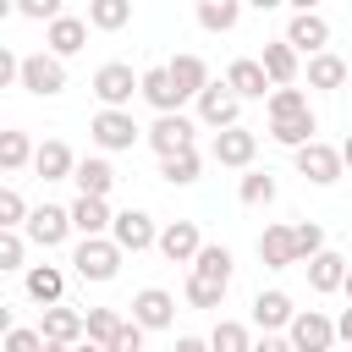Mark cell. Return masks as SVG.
I'll use <instances>...</instances> for the list:
<instances>
[{
	"mask_svg": "<svg viewBox=\"0 0 352 352\" xmlns=\"http://www.w3.org/2000/svg\"><path fill=\"white\" fill-rule=\"evenodd\" d=\"M132 94H143V72H132L126 60H104V66L94 72V99H99V104L126 110Z\"/></svg>",
	"mask_w": 352,
	"mask_h": 352,
	"instance_id": "1",
	"label": "cell"
},
{
	"mask_svg": "<svg viewBox=\"0 0 352 352\" xmlns=\"http://www.w3.org/2000/svg\"><path fill=\"white\" fill-rule=\"evenodd\" d=\"M121 242L116 236H82L77 242V253H72V264H77V275L82 280H116V270H121Z\"/></svg>",
	"mask_w": 352,
	"mask_h": 352,
	"instance_id": "2",
	"label": "cell"
},
{
	"mask_svg": "<svg viewBox=\"0 0 352 352\" xmlns=\"http://www.w3.org/2000/svg\"><path fill=\"white\" fill-rule=\"evenodd\" d=\"M88 138H94L104 154H121V148H132V143L143 138V126L132 121V110H110V104H99V116L88 121Z\"/></svg>",
	"mask_w": 352,
	"mask_h": 352,
	"instance_id": "3",
	"label": "cell"
},
{
	"mask_svg": "<svg viewBox=\"0 0 352 352\" xmlns=\"http://www.w3.org/2000/svg\"><path fill=\"white\" fill-rule=\"evenodd\" d=\"M22 88L38 94V99H55L66 88V60L55 50H38V55H22Z\"/></svg>",
	"mask_w": 352,
	"mask_h": 352,
	"instance_id": "4",
	"label": "cell"
},
{
	"mask_svg": "<svg viewBox=\"0 0 352 352\" xmlns=\"http://www.w3.org/2000/svg\"><path fill=\"white\" fill-rule=\"evenodd\" d=\"M297 154V176L302 182H314V187H330V182H341V170H346V160H341V148H330V143H302V148H292Z\"/></svg>",
	"mask_w": 352,
	"mask_h": 352,
	"instance_id": "5",
	"label": "cell"
},
{
	"mask_svg": "<svg viewBox=\"0 0 352 352\" xmlns=\"http://www.w3.org/2000/svg\"><path fill=\"white\" fill-rule=\"evenodd\" d=\"M286 336H292V346L297 352H330L341 336H336V319H324L319 308H297V319L286 324Z\"/></svg>",
	"mask_w": 352,
	"mask_h": 352,
	"instance_id": "6",
	"label": "cell"
},
{
	"mask_svg": "<svg viewBox=\"0 0 352 352\" xmlns=\"http://www.w3.org/2000/svg\"><path fill=\"white\" fill-rule=\"evenodd\" d=\"M192 132H198V121L192 116H182V110H165L143 138H148V148L165 160V154H182V148H192Z\"/></svg>",
	"mask_w": 352,
	"mask_h": 352,
	"instance_id": "7",
	"label": "cell"
},
{
	"mask_svg": "<svg viewBox=\"0 0 352 352\" xmlns=\"http://www.w3.org/2000/svg\"><path fill=\"white\" fill-rule=\"evenodd\" d=\"M209 154H214V165L248 170V165H253V154H258V132H248L242 121H236V126H220V132H214V143H209Z\"/></svg>",
	"mask_w": 352,
	"mask_h": 352,
	"instance_id": "8",
	"label": "cell"
},
{
	"mask_svg": "<svg viewBox=\"0 0 352 352\" xmlns=\"http://www.w3.org/2000/svg\"><path fill=\"white\" fill-rule=\"evenodd\" d=\"M236 116H242V94L231 88V82H209L204 94H198V121L204 126H236Z\"/></svg>",
	"mask_w": 352,
	"mask_h": 352,
	"instance_id": "9",
	"label": "cell"
},
{
	"mask_svg": "<svg viewBox=\"0 0 352 352\" xmlns=\"http://www.w3.org/2000/svg\"><path fill=\"white\" fill-rule=\"evenodd\" d=\"M28 242H38V248H60L66 242V231H77L72 226V209H60V204H38L33 214H28Z\"/></svg>",
	"mask_w": 352,
	"mask_h": 352,
	"instance_id": "10",
	"label": "cell"
},
{
	"mask_svg": "<svg viewBox=\"0 0 352 352\" xmlns=\"http://www.w3.org/2000/svg\"><path fill=\"white\" fill-rule=\"evenodd\" d=\"M132 319H138L143 330H165V324L176 319V297H170L165 286H143V292L132 297Z\"/></svg>",
	"mask_w": 352,
	"mask_h": 352,
	"instance_id": "11",
	"label": "cell"
},
{
	"mask_svg": "<svg viewBox=\"0 0 352 352\" xmlns=\"http://www.w3.org/2000/svg\"><path fill=\"white\" fill-rule=\"evenodd\" d=\"M110 236H116L126 253H143V248H154V242H160V231H154V220H148L143 209H121V214H116V226H110Z\"/></svg>",
	"mask_w": 352,
	"mask_h": 352,
	"instance_id": "12",
	"label": "cell"
},
{
	"mask_svg": "<svg viewBox=\"0 0 352 352\" xmlns=\"http://www.w3.org/2000/svg\"><path fill=\"white\" fill-rule=\"evenodd\" d=\"M170 264H192L198 258V248H204V236H198V226L192 220H170L165 231H160V242H154Z\"/></svg>",
	"mask_w": 352,
	"mask_h": 352,
	"instance_id": "13",
	"label": "cell"
},
{
	"mask_svg": "<svg viewBox=\"0 0 352 352\" xmlns=\"http://www.w3.org/2000/svg\"><path fill=\"white\" fill-rule=\"evenodd\" d=\"M286 44H297L302 55H319V50L330 44V22H324L319 11H297V16L286 22Z\"/></svg>",
	"mask_w": 352,
	"mask_h": 352,
	"instance_id": "14",
	"label": "cell"
},
{
	"mask_svg": "<svg viewBox=\"0 0 352 352\" xmlns=\"http://www.w3.org/2000/svg\"><path fill=\"white\" fill-rule=\"evenodd\" d=\"M50 341H88V314H77V308H60V302H50L44 308V324H38Z\"/></svg>",
	"mask_w": 352,
	"mask_h": 352,
	"instance_id": "15",
	"label": "cell"
},
{
	"mask_svg": "<svg viewBox=\"0 0 352 352\" xmlns=\"http://www.w3.org/2000/svg\"><path fill=\"white\" fill-rule=\"evenodd\" d=\"M88 28H94V22H82V16H55V22L44 28V44L66 60V55H77V50L88 44Z\"/></svg>",
	"mask_w": 352,
	"mask_h": 352,
	"instance_id": "16",
	"label": "cell"
},
{
	"mask_svg": "<svg viewBox=\"0 0 352 352\" xmlns=\"http://www.w3.org/2000/svg\"><path fill=\"white\" fill-rule=\"evenodd\" d=\"M226 82L242 94V99H270V72H264V60H231L226 66Z\"/></svg>",
	"mask_w": 352,
	"mask_h": 352,
	"instance_id": "17",
	"label": "cell"
},
{
	"mask_svg": "<svg viewBox=\"0 0 352 352\" xmlns=\"http://www.w3.org/2000/svg\"><path fill=\"white\" fill-rule=\"evenodd\" d=\"M33 170H38L44 182H66V176L77 170V154H72L60 138H44V143H38V154H33Z\"/></svg>",
	"mask_w": 352,
	"mask_h": 352,
	"instance_id": "18",
	"label": "cell"
},
{
	"mask_svg": "<svg viewBox=\"0 0 352 352\" xmlns=\"http://www.w3.org/2000/svg\"><path fill=\"white\" fill-rule=\"evenodd\" d=\"M258 258H264V270H292V264H297L292 226H264V236H258Z\"/></svg>",
	"mask_w": 352,
	"mask_h": 352,
	"instance_id": "19",
	"label": "cell"
},
{
	"mask_svg": "<svg viewBox=\"0 0 352 352\" xmlns=\"http://www.w3.org/2000/svg\"><path fill=\"white\" fill-rule=\"evenodd\" d=\"M308 286H314L319 297L341 292V286H346V258H341V253H330V248H324V253H314V258H308Z\"/></svg>",
	"mask_w": 352,
	"mask_h": 352,
	"instance_id": "20",
	"label": "cell"
},
{
	"mask_svg": "<svg viewBox=\"0 0 352 352\" xmlns=\"http://www.w3.org/2000/svg\"><path fill=\"white\" fill-rule=\"evenodd\" d=\"M143 99L165 116V110H182V88H176V77H170V66H148L143 72Z\"/></svg>",
	"mask_w": 352,
	"mask_h": 352,
	"instance_id": "21",
	"label": "cell"
},
{
	"mask_svg": "<svg viewBox=\"0 0 352 352\" xmlns=\"http://www.w3.org/2000/svg\"><path fill=\"white\" fill-rule=\"evenodd\" d=\"M292 319H297V308H292L286 292H258V297H253V324H258V330H286Z\"/></svg>",
	"mask_w": 352,
	"mask_h": 352,
	"instance_id": "22",
	"label": "cell"
},
{
	"mask_svg": "<svg viewBox=\"0 0 352 352\" xmlns=\"http://www.w3.org/2000/svg\"><path fill=\"white\" fill-rule=\"evenodd\" d=\"M297 55H302V50H297V44H286V38L264 44V55H258V60H264V72H270V82H275V88L297 82Z\"/></svg>",
	"mask_w": 352,
	"mask_h": 352,
	"instance_id": "23",
	"label": "cell"
},
{
	"mask_svg": "<svg viewBox=\"0 0 352 352\" xmlns=\"http://www.w3.org/2000/svg\"><path fill=\"white\" fill-rule=\"evenodd\" d=\"M72 226H77L82 236H104V231L116 226V214L104 209V198H88V192H77V204H72Z\"/></svg>",
	"mask_w": 352,
	"mask_h": 352,
	"instance_id": "24",
	"label": "cell"
},
{
	"mask_svg": "<svg viewBox=\"0 0 352 352\" xmlns=\"http://www.w3.org/2000/svg\"><path fill=\"white\" fill-rule=\"evenodd\" d=\"M72 182H77V192H88V198H110V187H116V170H110V160H77Z\"/></svg>",
	"mask_w": 352,
	"mask_h": 352,
	"instance_id": "25",
	"label": "cell"
},
{
	"mask_svg": "<svg viewBox=\"0 0 352 352\" xmlns=\"http://www.w3.org/2000/svg\"><path fill=\"white\" fill-rule=\"evenodd\" d=\"M22 286H28V297H33V302H44V308H50V302H60V292H66V275H60L55 264H33V270L22 275Z\"/></svg>",
	"mask_w": 352,
	"mask_h": 352,
	"instance_id": "26",
	"label": "cell"
},
{
	"mask_svg": "<svg viewBox=\"0 0 352 352\" xmlns=\"http://www.w3.org/2000/svg\"><path fill=\"white\" fill-rule=\"evenodd\" d=\"M346 77H352V66H346L341 55H330V50L308 55V88H341Z\"/></svg>",
	"mask_w": 352,
	"mask_h": 352,
	"instance_id": "27",
	"label": "cell"
},
{
	"mask_svg": "<svg viewBox=\"0 0 352 352\" xmlns=\"http://www.w3.org/2000/svg\"><path fill=\"white\" fill-rule=\"evenodd\" d=\"M170 77H176L182 99H198V94L209 88V66H204L198 55H176V60H170Z\"/></svg>",
	"mask_w": 352,
	"mask_h": 352,
	"instance_id": "28",
	"label": "cell"
},
{
	"mask_svg": "<svg viewBox=\"0 0 352 352\" xmlns=\"http://www.w3.org/2000/svg\"><path fill=\"white\" fill-rule=\"evenodd\" d=\"M314 132H319L314 110H308V116H280V121H270V138H275V143H286V148H302V143H314Z\"/></svg>",
	"mask_w": 352,
	"mask_h": 352,
	"instance_id": "29",
	"label": "cell"
},
{
	"mask_svg": "<svg viewBox=\"0 0 352 352\" xmlns=\"http://www.w3.org/2000/svg\"><path fill=\"white\" fill-rule=\"evenodd\" d=\"M192 275L231 286V248H220V242H204V248H198V258H192Z\"/></svg>",
	"mask_w": 352,
	"mask_h": 352,
	"instance_id": "30",
	"label": "cell"
},
{
	"mask_svg": "<svg viewBox=\"0 0 352 352\" xmlns=\"http://www.w3.org/2000/svg\"><path fill=\"white\" fill-rule=\"evenodd\" d=\"M242 16V0H198V28L204 33H231Z\"/></svg>",
	"mask_w": 352,
	"mask_h": 352,
	"instance_id": "31",
	"label": "cell"
},
{
	"mask_svg": "<svg viewBox=\"0 0 352 352\" xmlns=\"http://www.w3.org/2000/svg\"><path fill=\"white\" fill-rule=\"evenodd\" d=\"M198 170H204L198 148H182V154H165V160H160V176H165L170 187H187V182H198Z\"/></svg>",
	"mask_w": 352,
	"mask_h": 352,
	"instance_id": "32",
	"label": "cell"
},
{
	"mask_svg": "<svg viewBox=\"0 0 352 352\" xmlns=\"http://www.w3.org/2000/svg\"><path fill=\"white\" fill-rule=\"evenodd\" d=\"M88 22L99 33H116V28L132 22V0H88Z\"/></svg>",
	"mask_w": 352,
	"mask_h": 352,
	"instance_id": "33",
	"label": "cell"
},
{
	"mask_svg": "<svg viewBox=\"0 0 352 352\" xmlns=\"http://www.w3.org/2000/svg\"><path fill=\"white\" fill-rule=\"evenodd\" d=\"M38 148L28 143V132H0V170H22Z\"/></svg>",
	"mask_w": 352,
	"mask_h": 352,
	"instance_id": "34",
	"label": "cell"
},
{
	"mask_svg": "<svg viewBox=\"0 0 352 352\" xmlns=\"http://www.w3.org/2000/svg\"><path fill=\"white\" fill-rule=\"evenodd\" d=\"M236 198H242L248 209L275 204V176H270V170H248V176H242V187H236Z\"/></svg>",
	"mask_w": 352,
	"mask_h": 352,
	"instance_id": "35",
	"label": "cell"
},
{
	"mask_svg": "<svg viewBox=\"0 0 352 352\" xmlns=\"http://www.w3.org/2000/svg\"><path fill=\"white\" fill-rule=\"evenodd\" d=\"M209 346H214V352H253V336H248V324L220 319V324H214V336H209Z\"/></svg>",
	"mask_w": 352,
	"mask_h": 352,
	"instance_id": "36",
	"label": "cell"
},
{
	"mask_svg": "<svg viewBox=\"0 0 352 352\" xmlns=\"http://www.w3.org/2000/svg\"><path fill=\"white\" fill-rule=\"evenodd\" d=\"M280 116H308V94L302 88H270V121H280Z\"/></svg>",
	"mask_w": 352,
	"mask_h": 352,
	"instance_id": "37",
	"label": "cell"
},
{
	"mask_svg": "<svg viewBox=\"0 0 352 352\" xmlns=\"http://www.w3.org/2000/svg\"><path fill=\"white\" fill-rule=\"evenodd\" d=\"M121 324H126V319H121L116 308H88V341H99V346H110Z\"/></svg>",
	"mask_w": 352,
	"mask_h": 352,
	"instance_id": "38",
	"label": "cell"
},
{
	"mask_svg": "<svg viewBox=\"0 0 352 352\" xmlns=\"http://www.w3.org/2000/svg\"><path fill=\"white\" fill-rule=\"evenodd\" d=\"M292 242H297V264H308L314 253H324V231H319L314 220H297V226H292Z\"/></svg>",
	"mask_w": 352,
	"mask_h": 352,
	"instance_id": "39",
	"label": "cell"
},
{
	"mask_svg": "<svg viewBox=\"0 0 352 352\" xmlns=\"http://www.w3.org/2000/svg\"><path fill=\"white\" fill-rule=\"evenodd\" d=\"M220 297H226V286H220V280L187 275V302H192V308H220Z\"/></svg>",
	"mask_w": 352,
	"mask_h": 352,
	"instance_id": "40",
	"label": "cell"
},
{
	"mask_svg": "<svg viewBox=\"0 0 352 352\" xmlns=\"http://www.w3.org/2000/svg\"><path fill=\"white\" fill-rule=\"evenodd\" d=\"M28 214H33V209L22 204V192H16V187H0V226H16V231H22Z\"/></svg>",
	"mask_w": 352,
	"mask_h": 352,
	"instance_id": "41",
	"label": "cell"
},
{
	"mask_svg": "<svg viewBox=\"0 0 352 352\" xmlns=\"http://www.w3.org/2000/svg\"><path fill=\"white\" fill-rule=\"evenodd\" d=\"M0 270H22V231L0 226Z\"/></svg>",
	"mask_w": 352,
	"mask_h": 352,
	"instance_id": "42",
	"label": "cell"
},
{
	"mask_svg": "<svg viewBox=\"0 0 352 352\" xmlns=\"http://www.w3.org/2000/svg\"><path fill=\"white\" fill-rule=\"evenodd\" d=\"M38 346H44V330H28V324L6 330V352H38Z\"/></svg>",
	"mask_w": 352,
	"mask_h": 352,
	"instance_id": "43",
	"label": "cell"
},
{
	"mask_svg": "<svg viewBox=\"0 0 352 352\" xmlns=\"http://www.w3.org/2000/svg\"><path fill=\"white\" fill-rule=\"evenodd\" d=\"M110 352H148V346H143V324H138V319H126V324L116 330V341H110Z\"/></svg>",
	"mask_w": 352,
	"mask_h": 352,
	"instance_id": "44",
	"label": "cell"
},
{
	"mask_svg": "<svg viewBox=\"0 0 352 352\" xmlns=\"http://www.w3.org/2000/svg\"><path fill=\"white\" fill-rule=\"evenodd\" d=\"M16 11H22V16H33V22H55V16H66V11H60V0H16Z\"/></svg>",
	"mask_w": 352,
	"mask_h": 352,
	"instance_id": "45",
	"label": "cell"
},
{
	"mask_svg": "<svg viewBox=\"0 0 352 352\" xmlns=\"http://www.w3.org/2000/svg\"><path fill=\"white\" fill-rule=\"evenodd\" d=\"M11 82H22V55H11L0 44V88H11Z\"/></svg>",
	"mask_w": 352,
	"mask_h": 352,
	"instance_id": "46",
	"label": "cell"
},
{
	"mask_svg": "<svg viewBox=\"0 0 352 352\" xmlns=\"http://www.w3.org/2000/svg\"><path fill=\"white\" fill-rule=\"evenodd\" d=\"M253 352H297V346H292V336H275V330H264V336L253 341Z\"/></svg>",
	"mask_w": 352,
	"mask_h": 352,
	"instance_id": "47",
	"label": "cell"
},
{
	"mask_svg": "<svg viewBox=\"0 0 352 352\" xmlns=\"http://www.w3.org/2000/svg\"><path fill=\"white\" fill-rule=\"evenodd\" d=\"M170 352H214V346H209V341H198V336H176V346H170Z\"/></svg>",
	"mask_w": 352,
	"mask_h": 352,
	"instance_id": "48",
	"label": "cell"
},
{
	"mask_svg": "<svg viewBox=\"0 0 352 352\" xmlns=\"http://www.w3.org/2000/svg\"><path fill=\"white\" fill-rule=\"evenodd\" d=\"M336 336L352 346V308H341V319H336Z\"/></svg>",
	"mask_w": 352,
	"mask_h": 352,
	"instance_id": "49",
	"label": "cell"
},
{
	"mask_svg": "<svg viewBox=\"0 0 352 352\" xmlns=\"http://www.w3.org/2000/svg\"><path fill=\"white\" fill-rule=\"evenodd\" d=\"M38 352H72V341H50V336H44V346H38Z\"/></svg>",
	"mask_w": 352,
	"mask_h": 352,
	"instance_id": "50",
	"label": "cell"
},
{
	"mask_svg": "<svg viewBox=\"0 0 352 352\" xmlns=\"http://www.w3.org/2000/svg\"><path fill=\"white\" fill-rule=\"evenodd\" d=\"M242 6H253V11H275V6H286V0H242Z\"/></svg>",
	"mask_w": 352,
	"mask_h": 352,
	"instance_id": "51",
	"label": "cell"
},
{
	"mask_svg": "<svg viewBox=\"0 0 352 352\" xmlns=\"http://www.w3.org/2000/svg\"><path fill=\"white\" fill-rule=\"evenodd\" d=\"M72 352H110V346H99V341H77Z\"/></svg>",
	"mask_w": 352,
	"mask_h": 352,
	"instance_id": "52",
	"label": "cell"
},
{
	"mask_svg": "<svg viewBox=\"0 0 352 352\" xmlns=\"http://www.w3.org/2000/svg\"><path fill=\"white\" fill-rule=\"evenodd\" d=\"M286 6H297V11H319V0H286Z\"/></svg>",
	"mask_w": 352,
	"mask_h": 352,
	"instance_id": "53",
	"label": "cell"
},
{
	"mask_svg": "<svg viewBox=\"0 0 352 352\" xmlns=\"http://www.w3.org/2000/svg\"><path fill=\"white\" fill-rule=\"evenodd\" d=\"M341 160H346V170H352V132H346V143H341Z\"/></svg>",
	"mask_w": 352,
	"mask_h": 352,
	"instance_id": "54",
	"label": "cell"
},
{
	"mask_svg": "<svg viewBox=\"0 0 352 352\" xmlns=\"http://www.w3.org/2000/svg\"><path fill=\"white\" fill-rule=\"evenodd\" d=\"M341 292H346V302H352V264H346V286H341Z\"/></svg>",
	"mask_w": 352,
	"mask_h": 352,
	"instance_id": "55",
	"label": "cell"
}]
</instances>
